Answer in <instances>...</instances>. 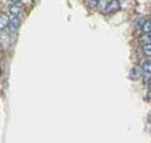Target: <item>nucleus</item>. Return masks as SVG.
Instances as JSON below:
<instances>
[{
    "mask_svg": "<svg viewBox=\"0 0 151 143\" xmlns=\"http://www.w3.org/2000/svg\"><path fill=\"white\" fill-rule=\"evenodd\" d=\"M142 30H144L145 33L151 31V19H149V20H146V21L144 23V25H142Z\"/></svg>",
    "mask_w": 151,
    "mask_h": 143,
    "instance_id": "6e6552de",
    "label": "nucleus"
},
{
    "mask_svg": "<svg viewBox=\"0 0 151 143\" xmlns=\"http://www.w3.org/2000/svg\"><path fill=\"white\" fill-rule=\"evenodd\" d=\"M145 39L147 40V41H150V43H151V31H149V33H147V35H146Z\"/></svg>",
    "mask_w": 151,
    "mask_h": 143,
    "instance_id": "9b49d317",
    "label": "nucleus"
},
{
    "mask_svg": "<svg viewBox=\"0 0 151 143\" xmlns=\"http://www.w3.org/2000/svg\"><path fill=\"white\" fill-rule=\"evenodd\" d=\"M111 1L112 0H98V9L100 10H102V11H106V9H107V6L111 4Z\"/></svg>",
    "mask_w": 151,
    "mask_h": 143,
    "instance_id": "39448f33",
    "label": "nucleus"
},
{
    "mask_svg": "<svg viewBox=\"0 0 151 143\" xmlns=\"http://www.w3.org/2000/svg\"><path fill=\"white\" fill-rule=\"evenodd\" d=\"M9 9H10V11H12L13 15H17V16H19V14H20V9L18 8L17 4H12V5L9 6Z\"/></svg>",
    "mask_w": 151,
    "mask_h": 143,
    "instance_id": "0eeeda50",
    "label": "nucleus"
},
{
    "mask_svg": "<svg viewBox=\"0 0 151 143\" xmlns=\"http://www.w3.org/2000/svg\"><path fill=\"white\" fill-rule=\"evenodd\" d=\"M10 23V19L6 15L5 13H0V30L1 29H5V28L9 25Z\"/></svg>",
    "mask_w": 151,
    "mask_h": 143,
    "instance_id": "7ed1b4c3",
    "label": "nucleus"
},
{
    "mask_svg": "<svg viewBox=\"0 0 151 143\" xmlns=\"http://www.w3.org/2000/svg\"><path fill=\"white\" fill-rule=\"evenodd\" d=\"M19 26H20V19H19V16L14 15V16L10 19V23H9L8 28L10 29L12 33H15V31L19 29Z\"/></svg>",
    "mask_w": 151,
    "mask_h": 143,
    "instance_id": "f257e3e1",
    "label": "nucleus"
},
{
    "mask_svg": "<svg viewBox=\"0 0 151 143\" xmlns=\"http://www.w3.org/2000/svg\"><path fill=\"white\" fill-rule=\"evenodd\" d=\"M120 9V4H119V1L117 0H112L111 1V4L107 6V9H106V11L105 13H115V11H117Z\"/></svg>",
    "mask_w": 151,
    "mask_h": 143,
    "instance_id": "20e7f679",
    "label": "nucleus"
},
{
    "mask_svg": "<svg viewBox=\"0 0 151 143\" xmlns=\"http://www.w3.org/2000/svg\"><path fill=\"white\" fill-rule=\"evenodd\" d=\"M144 72H142V68H139V66H134V68L131 69L130 72V78L132 80H136V79H139L141 77V74H142Z\"/></svg>",
    "mask_w": 151,
    "mask_h": 143,
    "instance_id": "f03ea898",
    "label": "nucleus"
},
{
    "mask_svg": "<svg viewBox=\"0 0 151 143\" xmlns=\"http://www.w3.org/2000/svg\"><path fill=\"white\" fill-rule=\"evenodd\" d=\"M10 1H12L13 4H17V5H19V4L22 3V0H10Z\"/></svg>",
    "mask_w": 151,
    "mask_h": 143,
    "instance_id": "f8f14e48",
    "label": "nucleus"
},
{
    "mask_svg": "<svg viewBox=\"0 0 151 143\" xmlns=\"http://www.w3.org/2000/svg\"><path fill=\"white\" fill-rule=\"evenodd\" d=\"M88 6L91 9H96L98 6V0H88Z\"/></svg>",
    "mask_w": 151,
    "mask_h": 143,
    "instance_id": "9d476101",
    "label": "nucleus"
},
{
    "mask_svg": "<svg viewBox=\"0 0 151 143\" xmlns=\"http://www.w3.org/2000/svg\"><path fill=\"white\" fill-rule=\"evenodd\" d=\"M0 74H1V69H0Z\"/></svg>",
    "mask_w": 151,
    "mask_h": 143,
    "instance_id": "4468645a",
    "label": "nucleus"
},
{
    "mask_svg": "<svg viewBox=\"0 0 151 143\" xmlns=\"http://www.w3.org/2000/svg\"><path fill=\"white\" fill-rule=\"evenodd\" d=\"M147 85H149V89L151 90V78L149 79V82H147Z\"/></svg>",
    "mask_w": 151,
    "mask_h": 143,
    "instance_id": "ddd939ff",
    "label": "nucleus"
},
{
    "mask_svg": "<svg viewBox=\"0 0 151 143\" xmlns=\"http://www.w3.org/2000/svg\"><path fill=\"white\" fill-rule=\"evenodd\" d=\"M144 53H145V55L151 56V43H149V44H146L144 46Z\"/></svg>",
    "mask_w": 151,
    "mask_h": 143,
    "instance_id": "1a4fd4ad",
    "label": "nucleus"
},
{
    "mask_svg": "<svg viewBox=\"0 0 151 143\" xmlns=\"http://www.w3.org/2000/svg\"><path fill=\"white\" fill-rule=\"evenodd\" d=\"M142 72L145 74H151V61H145L142 64Z\"/></svg>",
    "mask_w": 151,
    "mask_h": 143,
    "instance_id": "423d86ee",
    "label": "nucleus"
}]
</instances>
